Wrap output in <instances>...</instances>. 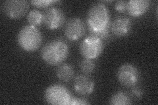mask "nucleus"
<instances>
[{
    "instance_id": "obj_16",
    "label": "nucleus",
    "mask_w": 158,
    "mask_h": 105,
    "mask_svg": "<svg viewBox=\"0 0 158 105\" xmlns=\"http://www.w3.org/2000/svg\"><path fill=\"white\" fill-rule=\"evenodd\" d=\"M96 64L92 59H84L80 63V68L82 73L90 74L95 70Z\"/></svg>"
},
{
    "instance_id": "obj_10",
    "label": "nucleus",
    "mask_w": 158,
    "mask_h": 105,
    "mask_svg": "<svg viewBox=\"0 0 158 105\" xmlns=\"http://www.w3.org/2000/svg\"><path fill=\"white\" fill-rule=\"evenodd\" d=\"M73 87L77 93L82 96H87L94 91L95 83L86 74L78 75L75 79Z\"/></svg>"
},
{
    "instance_id": "obj_14",
    "label": "nucleus",
    "mask_w": 158,
    "mask_h": 105,
    "mask_svg": "<svg viewBox=\"0 0 158 105\" xmlns=\"http://www.w3.org/2000/svg\"><path fill=\"white\" fill-rule=\"evenodd\" d=\"M110 104L112 105H127L132 104L131 98L123 91H118L111 96Z\"/></svg>"
},
{
    "instance_id": "obj_2",
    "label": "nucleus",
    "mask_w": 158,
    "mask_h": 105,
    "mask_svg": "<svg viewBox=\"0 0 158 105\" xmlns=\"http://www.w3.org/2000/svg\"><path fill=\"white\" fill-rule=\"evenodd\" d=\"M69 49L67 43L60 39L49 42L43 47L41 57L44 62L51 66L61 64L67 59Z\"/></svg>"
},
{
    "instance_id": "obj_15",
    "label": "nucleus",
    "mask_w": 158,
    "mask_h": 105,
    "mask_svg": "<svg viewBox=\"0 0 158 105\" xmlns=\"http://www.w3.org/2000/svg\"><path fill=\"white\" fill-rule=\"evenodd\" d=\"M27 21L31 26H40L43 22V13L37 9H33L28 13Z\"/></svg>"
},
{
    "instance_id": "obj_13",
    "label": "nucleus",
    "mask_w": 158,
    "mask_h": 105,
    "mask_svg": "<svg viewBox=\"0 0 158 105\" xmlns=\"http://www.w3.org/2000/svg\"><path fill=\"white\" fill-rule=\"evenodd\" d=\"M75 71L70 64H63L59 65L56 70V76L60 80L67 82L74 77Z\"/></svg>"
},
{
    "instance_id": "obj_7",
    "label": "nucleus",
    "mask_w": 158,
    "mask_h": 105,
    "mask_svg": "<svg viewBox=\"0 0 158 105\" xmlns=\"http://www.w3.org/2000/svg\"><path fill=\"white\" fill-rule=\"evenodd\" d=\"M28 9L29 3L24 0H7L2 6L3 13L11 19H18L24 17Z\"/></svg>"
},
{
    "instance_id": "obj_17",
    "label": "nucleus",
    "mask_w": 158,
    "mask_h": 105,
    "mask_svg": "<svg viewBox=\"0 0 158 105\" xmlns=\"http://www.w3.org/2000/svg\"><path fill=\"white\" fill-rule=\"evenodd\" d=\"M57 2H59V1H56V0H34V1L31 2L34 6L39 8L48 7L52 4Z\"/></svg>"
},
{
    "instance_id": "obj_18",
    "label": "nucleus",
    "mask_w": 158,
    "mask_h": 105,
    "mask_svg": "<svg viewBox=\"0 0 158 105\" xmlns=\"http://www.w3.org/2000/svg\"><path fill=\"white\" fill-rule=\"evenodd\" d=\"M127 3L128 2L119 0L115 4V9L119 13H125L127 11Z\"/></svg>"
},
{
    "instance_id": "obj_5",
    "label": "nucleus",
    "mask_w": 158,
    "mask_h": 105,
    "mask_svg": "<svg viewBox=\"0 0 158 105\" xmlns=\"http://www.w3.org/2000/svg\"><path fill=\"white\" fill-rule=\"evenodd\" d=\"M102 39L90 34L81 42L80 52L85 59H96L100 56L103 50Z\"/></svg>"
},
{
    "instance_id": "obj_12",
    "label": "nucleus",
    "mask_w": 158,
    "mask_h": 105,
    "mask_svg": "<svg viewBox=\"0 0 158 105\" xmlns=\"http://www.w3.org/2000/svg\"><path fill=\"white\" fill-rule=\"evenodd\" d=\"M150 6L148 0H130L127 3V11L131 16L138 17L148 11Z\"/></svg>"
},
{
    "instance_id": "obj_20",
    "label": "nucleus",
    "mask_w": 158,
    "mask_h": 105,
    "mask_svg": "<svg viewBox=\"0 0 158 105\" xmlns=\"http://www.w3.org/2000/svg\"><path fill=\"white\" fill-rule=\"evenodd\" d=\"M131 93L133 96L137 99H140L143 95L142 90L140 87H138L132 88Z\"/></svg>"
},
{
    "instance_id": "obj_1",
    "label": "nucleus",
    "mask_w": 158,
    "mask_h": 105,
    "mask_svg": "<svg viewBox=\"0 0 158 105\" xmlns=\"http://www.w3.org/2000/svg\"><path fill=\"white\" fill-rule=\"evenodd\" d=\"M86 23L90 34L102 40L107 39L111 22L110 11L106 5L100 2L94 4L88 12Z\"/></svg>"
},
{
    "instance_id": "obj_8",
    "label": "nucleus",
    "mask_w": 158,
    "mask_h": 105,
    "mask_svg": "<svg viewBox=\"0 0 158 105\" xmlns=\"http://www.w3.org/2000/svg\"><path fill=\"white\" fill-rule=\"evenodd\" d=\"M65 21V14L61 9L57 7H49L43 13V23L49 30L59 28Z\"/></svg>"
},
{
    "instance_id": "obj_6",
    "label": "nucleus",
    "mask_w": 158,
    "mask_h": 105,
    "mask_svg": "<svg viewBox=\"0 0 158 105\" xmlns=\"http://www.w3.org/2000/svg\"><path fill=\"white\" fill-rule=\"evenodd\" d=\"M117 78L122 86L127 87L135 86L140 79L137 68L131 64H124L118 70Z\"/></svg>"
},
{
    "instance_id": "obj_19",
    "label": "nucleus",
    "mask_w": 158,
    "mask_h": 105,
    "mask_svg": "<svg viewBox=\"0 0 158 105\" xmlns=\"http://www.w3.org/2000/svg\"><path fill=\"white\" fill-rule=\"evenodd\" d=\"M89 104H90V103L85 99L72 97L69 105H86Z\"/></svg>"
},
{
    "instance_id": "obj_9",
    "label": "nucleus",
    "mask_w": 158,
    "mask_h": 105,
    "mask_svg": "<svg viewBox=\"0 0 158 105\" xmlns=\"http://www.w3.org/2000/svg\"><path fill=\"white\" fill-rule=\"evenodd\" d=\"M86 32L85 24L80 18L69 19L65 27V36L71 41H77L83 37Z\"/></svg>"
},
{
    "instance_id": "obj_11",
    "label": "nucleus",
    "mask_w": 158,
    "mask_h": 105,
    "mask_svg": "<svg viewBox=\"0 0 158 105\" xmlns=\"http://www.w3.org/2000/svg\"><path fill=\"white\" fill-rule=\"evenodd\" d=\"M132 22L127 17H118L111 23L110 28L112 33L117 37H124L131 32Z\"/></svg>"
},
{
    "instance_id": "obj_4",
    "label": "nucleus",
    "mask_w": 158,
    "mask_h": 105,
    "mask_svg": "<svg viewBox=\"0 0 158 105\" xmlns=\"http://www.w3.org/2000/svg\"><path fill=\"white\" fill-rule=\"evenodd\" d=\"M44 98L50 104L69 105L72 95L66 87L61 84H54L46 89Z\"/></svg>"
},
{
    "instance_id": "obj_3",
    "label": "nucleus",
    "mask_w": 158,
    "mask_h": 105,
    "mask_svg": "<svg viewBox=\"0 0 158 105\" xmlns=\"http://www.w3.org/2000/svg\"><path fill=\"white\" fill-rule=\"evenodd\" d=\"M17 41L19 46L24 51L33 52L41 46L42 37L40 32L36 26L27 25L19 31Z\"/></svg>"
}]
</instances>
